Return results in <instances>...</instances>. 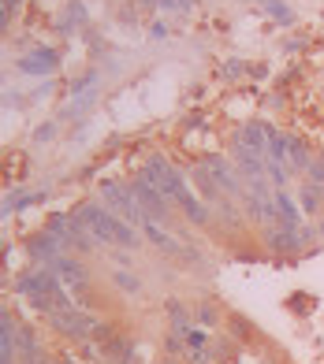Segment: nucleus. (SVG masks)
I'll use <instances>...</instances> for the list:
<instances>
[{"instance_id":"8","label":"nucleus","mask_w":324,"mask_h":364,"mask_svg":"<svg viewBox=\"0 0 324 364\" xmlns=\"http://www.w3.org/2000/svg\"><path fill=\"white\" fill-rule=\"evenodd\" d=\"M26 245H30V253L41 257V260H48V264L60 257V253H56V250H60V242L53 238V230H45V235H38V238H30Z\"/></svg>"},{"instance_id":"10","label":"nucleus","mask_w":324,"mask_h":364,"mask_svg":"<svg viewBox=\"0 0 324 364\" xmlns=\"http://www.w3.org/2000/svg\"><path fill=\"white\" fill-rule=\"evenodd\" d=\"M209 171L216 175V182H220V186L228 190V193H239V190H242L239 178H235V171H228V164H224V160H213V164H209Z\"/></svg>"},{"instance_id":"17","label":"nucleus","mask_w":324,"mask_h":364,"mask_svg":"<svg viewBox=\"0 0 324 364\" xmlns=\"http://www.w3.org/2000/svg\"><path fill=\"white\" fill-rule=\"evenodd\" d=\"M168 312H172V320L179 323V327H187V316H183V309H179V305H168Z\"/></svg>"},{"instance_id":"18","label":"nucleus","mask_w":324,"mask_h":364,"mask_svg":"<svg viewBox=\"0 0 324 364\" xmlns=\"http://www.w3.org/2000/svg\"><path fill=\"white\" fill-rule=\"evenodd\" d=\"M4 8H8V11H11V8H15V0H4ZM4 19H8V15H4Z\"/></svg>"},{"instance_id":"4","label":"nucleus","mask_w":324,"mask_h":364,"mask_svg":"<svg viewBox=\"0 0 324 364\" xmlns=\"http://www.w3.org/2000/svg\"><path fill=\"white\" fill-rule=\"evenodd\" d=\"M101 197L108 201V208L116 212V216H123L127 223H142V220H145L142 212H138V205H135V197L127 193L123 186H116V182H105V186H101Z\"/></svg>"},{"instance_id":"14","label":"nucleus","mask_w":324,"mask_h":364,"mask_svg":"<svg viewBox=\"0 0 324 364\" xmlns=\"http://www.w3.org/2000/svg\"><path fill=\"white\" fill-rule=\"evenodd\" d=\"M116 287H120V290H127V294H138L135 275H127V272H120V275H116Z\"/></svg>"},{"instance_id":"15","label":"nucleus","mask_w":324,"mask_h":364,"mask_svg":"<svg viewBox=\"0 0 324 364\" xmlns=\"http://www.w3.org/2000/svg\"><path fill=\"white\" fill-rule=\"evenodd\" d=\"M272 242H276L280 250H295V245H298V238L291 235V230H283V235H272Z\"/></svg>"},{"instance_id":"7","label":"nucleus","mask_w":324,"mask_h":364,"mask_svg":"<svg viewBox=\"0 0 324 364\" xmlns=\"http://www.w3.org/2000/svg\"><path fill=\"white\" fill-rule=\"evenodd\" d=\"M53 272L63 279V283H71V287H86L83 264H75V260H68V257H56V260H53Z\"/></svg>"},{"instance_id":"2","label":"nucleus","mask_w":324,"mask_h":364,"mask_svg":"<svg viewBox=\"0 0 324 364\" xmlns=\"http://www.w3.org/2000/svg\"><path fill=\"white\" fill-rule=\"evenodd\" d=\"M145 178H150L164 197H179V193L187 190V186H183V175L175 171V168H168L164 156H153L150 164H145Z\"/></svg>"},{"instance_id":"1","label":"nucleus","mask_w":324,"mask_h":364,"mask_svg":"<svg viewBox=\"0 0 324 364\" xmlns=\"http://www.w3.org/2000/svg\"><path fill=\"white\" fill-rule=\"evenodd\" d=\"M83 216H86V227L101 242H116V245H135L138 242V235L116 216V212H105V208H97V205H86Z\"/></svg>"},{"instance_id":"11","label":"nucleus","mask_w":324,"mask_h":364,"mask_svg":"<svg viewBox=\"0 0 324 364\" xmlns=\"http://www.w3.org/2000/svg\"><path fill=\"white\" fill-rule=\"evenodd\" d=\"M242 145L254 149V153H261V149L268 145V130H265V127H246V134H242Z\"/></svg>"},{"instance_id":"3","label":"nucleus","mask_w":324,"mask_h":364,"mask_svg":"<svg viewBox=\"0 0 324 364\" xmlns=\"http://www.w3.org/2000/svg\"><path fill=\"white\" fill-rule=\"evenodd\" d=\"M48 323H53L56 331H63V335H71V338H86V335H93L97 331V323L86 316L83 309H63V312H53V316H48Z\"/></svg>"},{"instance_id":"6","label":"nucleus","mask_w":324,"mask_h":364,"mask_svg":"<svg viewBox=\"0 0 324 364\" xmlns=\"http://www.w3.org/2000/svg\"><path fill=\"white\" fill-rule=\"evenodd\" d=\"M142 230H145V238H150L160 253H179V242H175V235H168V230L160 227L157 220H142Z\"/></svg>"},{"instance_id":"12","label":"nucleus","mask_w":324,"mask_h":364,"mask_svg":"<svg viewBox=\"0 0 324 364\" xmlns=\"http://www.w3.org/2000/svg\"><path fill=\"white\" fill-rule=\"evenodd\" d=\"M276 208H280V216H283L287 227H295V223H298V208L291 205V197H287V193H276Z\"/></svg>"},{"instance_id":"16","label":"nucleus","mask_w":324,"mask_h":364,"mask_svg":"<svg viewBox=\"0 0 324 364\" xmlns=\"http://www.w3.org/2000/svg\"><path fill=\"white\" fill-rule=\"evenodd\" d=\"M187 346H190V350L205 346V331H187Z\"/></svg>"},{"instance_id":"5","label":"nucleus","mask_w":324,"mask_h":364,"mask_svg":"<svg viewBox=\"0 0 324 364\" xmlns=\"http://www.w3.org/2000/svg\"><path fill=\"white\" fill-rule=\"evenodd\" d=\"M135 197H138V201H142L145 208H150V212H153V216H157V220H160V216H164V212H168V208H164V193H160V190L153 186V182H150V178H145V175L138 178V186H135Z\"/></svg>"},{"instance_id":"9","label":"nucleus","mask_w":324,"mask_h":364,"mask_svg":"<svg viewBox=\"0 0 324 364\" xmlns=\"http://www.w3.org/2000/svg\"><path fill=\"white\" fill-rule=\"evenodd\" d=\"M175 201L183 205V212H187V216H190L194 223H205V220H209V212H205V205H198V197H194L190 190H183L179 197H175Z\"/></svg>"},{"instance_id":"13","label":"nucleus","mask_w":324,"mask_h":364,"mask_svg":"<svg viewBox=\"0 0 324 364\" xmlns=\"http://www.w3.org/2000/svg\"><path fill=\"white\" fill-rule=\"evenodd\" d=\"M287 149H291V164H295V168H310V160H305V149H302V141H287Z\"/></svg>"}]
</instances>
